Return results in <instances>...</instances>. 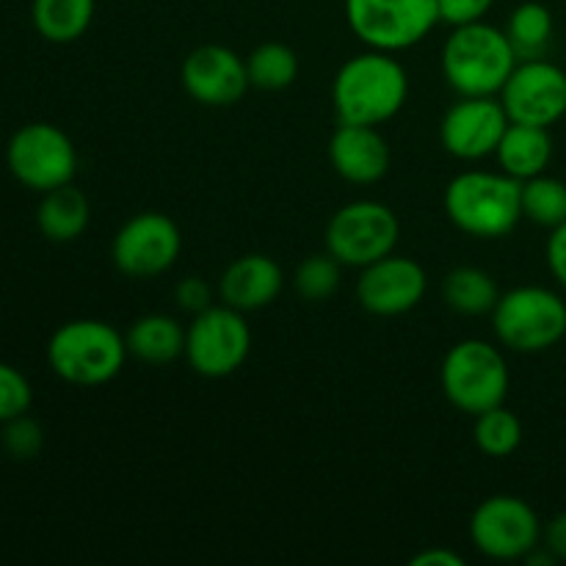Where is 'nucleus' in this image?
Listing matches in <instances>:
<instances>
[{"label": "nucleus", "mask_w": 566, "mask_h": 566, "mask_svg": "<svg viewBox=\"0 0 566 566\" xmlns=\"http://www.w3.org/2000/svg\"><path fill=\"white\" fill-rule=\"evenodd\" d=\"M470 542L492 562H520L539 547V514L517 495H492L470 517Z\"/></svg>", "instance_id": "nucleus-11"}, {"label": "nucleus", "mask_w": 566, "mask_h": 566, "mask_svg": "<svg viewBox=\"0 0 566 566\" xmlns=\"http://www.w3.org/2000/svg\"><path fill=\"white\" fill-rule=\"evenodd\" d=\"M446 213L470 238H503L523 219V180L506 171H462L446 188Z\"/></svg>", "instance_id": "nucleus-3"}, {"label": "nucleus", "mask_w": 566, "mask_h": 566, "mask_svg": "<svg viewBox=\"0 0 566 566\" xmlns=\"http://www.w3.org/2000/svg\"><path fill=\"white\" fill-rule=\"evenodd\" d=\"M426 291H429V276L423 265L396 252L359 269L357 302L376 318H396L409 313L423 302Z\"/></svg>", "instance_id": "nucleus-14"}, {"label": "nucleus", "mask_w": 566, "mask_h": 566, "mask_svg": "<svg viewBox=\"0 0 566 566\" xmlns=\"http://www.w3.org/2000/svg\"><path fill=\"white\" fill-rule=\"evenodd\" d=\"M412 566H464V558L448 547H429V551L412 556Z\"/></svg>", "instance_id": "nucleus-35"}, {"label": "nucleus", "mask_w": 566, "mask_h": 566, "mask_svg": "<svg viewBox=\"0 0 566 566\" xmlns=\"http://www.w3.org/2000/svg\"><path fill=\"white\" fill-rule=\"evenodd\" d=\"M127 354L144 365H169L186 354V329L171 315H142L125 332Z\"/></svg>", "instance_id": "nucleus-21"}, {"label": "nucleus", "mask_w": 566, "mask_h": 566, "mask_svg": "<svg viewBox=\"0 0 566 566\" xmlns=\"http://www.w3.org/2000/svg\"><path fill=\"white\" fill-rule=\"evenodd\" d=\"M182 249L180 227L158 210H144L116 230L111 260L116 271L130 280H149L166 274L177 263Z\"/></svg>", "instance_id": "nucleus-12"}, {"label": "nucleus", "mask_w": 566, "mask_h": 566, "mask_svg": "<svg viewBox=\"0 0 566 566\" xmlns=\"http://www.w3.org/2000/svg\"><path fill=\"white\" fill-rule=\"evenodd\" d=\"M175 298L177 304H180V310L197 315L213 304V287H210V282L202 280V276H186V280L177 282Z\"/></svg>", "instance_id": "nucleus-31"}, {"label": "nucleus", "mask_w": 566, "mask_h": 566, "mask_svg": "<svg viewBox=\"0 0 566 566\" xmlns=\"http://www.w3.org/2000/svg\"><path fill=\"white\" fill-rule=\"evenodd\" d=\"M346 22L368 48L401 53L423 42L442 20L437 0H346Z\"/></svg>", "instance_id": "nucleus-7"}, {"label": "nucleus", "mask_w": 566, "mask_h": 566, "mask_svg": "<svg viewBox=\"0 0 566 566\" xmlns=\"http://www.w3.org/2000/svg\"><path fill=\"white\" fill-rule=\"evenodd\" d=\"M249 83L263 92H282L298 77V55L282 42H263L247 55Z\"/></svg>", "instance_id": "nucleus-25"}, {"label": "nucleus", "mask_w": 566, "mask_h": 566, "mask_svg": "<svg viewBox=\"0 0 566 566\" xmlns=\"http://www.w3.org/2000/svg\"><path fill=\"white\" fill-rule=\"evenodd\" d=\"M3 431H0V446L9 453L14 462H31L42 453L44 448V429L39 420H33L31 415H17V418L6 420Z\"/></svg>", "instance_id": "nucleus-29"}, {"label": "nucleus", "mask_w": 566, "mask_h": 566, "mask_svg": "<svg viewBox=\"0 0 566 566\" xmlns=\"http://www.w3.org/2000/svg\"><path fill=\"white\" fill-rule=\"evenodd\" d=\"M442 298L453 313L475 318V315H492L497 298H501V287L484 269L459 265V269L448 271L442 280Z\"/></svg>", "instance_id": "nucleus-23"}, {"label": "nucleus", "mask_w": 566, "mask_h": 566, "mask_svg": "<svg viewBox=\"0 0 566 566\" xmlns=\"http://www.w3.org/2000/svg\"><path fill=\"white\" fill-rule=\"evenodd\" d=\"M506 36L520 61L545 59L553 42V11L539 0H525L509 17Z\"/></svg>", "instance_id": "nucleus-24"}, {"label": "nucleus", "mask_w": 566, "mask_h": 566, "mask_svg": "<svg viewBox=\"0 0 566 566\" xmlns=\"http://www.w3.org/2000/svg\"><path fill=\"white\" fill-rule=\"evenodd\" d=\"M285 285L282 265L269 254H243L232 260L219 280L221 302L241 313H254L276 302Z\"/></svg>", "instance_id": "nucleus-18"}, {"label": "nucleus", "mask_w": 566, "mask_h": 566, "mask_svg": "<svg viewBox=\"0 0 566 566\" xmlns=\"http://www.w3.org/2000/svg\"><path fill=\"white\" fill-rule=\"evenodd\" d=\"M125 335L97 318L66 321L48 343V365L61 381L75 387H99L125 368Z\"/></svg>", "instance_id": "nucleus-4"}, {"label": "nucleus", "mask_w": 566, "mask_h": 566, "mask_svg": "<svg viewBox=\"0 0 566 566\" xmlns=\"http://www.w3.org/2000/svg\"><path fill=\"white\" fill-rule=\"evenodd\" d=\"M473 440L484 457L506 459L523 446V423L506 403L486 409V412L475 415Z\"/></svg>", "instance_id": "nucleus-26"}, {"label": "nucleus", "mask_w": 566, "mask_h": 566, "mask_svg": "<svg viewBox=\"0 0 566 566\" xmlns=\"http://www.w3.org/2000/svg\"><path fill=\"white\" fill-rule=\"evenodd\" d=\"M329 160L352 186H374L390 171L392 153L374 125H337L329 138Z\"/></svg>", "instance_id": "nucleus-17"}, {"label": "nucleus", "mask_w": 566, "mask_h": 566, "mask_svg": "<svg viewBox=\"0 0 566 566\" xmlns=\"http://www.w3.org/2000/svg\"><path fill=\"white\" fill-rule=\"evenodd\" d=\"M523 219L556 230L566 221V182L551 175L523 180Z\"/></svg>", "instance_id": "nucleus-27"}, {"label": "nucleus", "mask_w": 566, "mask_h": 566, "mask_svg": "<svg viewBox=\"0 0 566 566\" xmlns=\"http://www.w3.org/2000/svg\"><path fill=\"white\" fill-rule=\"evenodd\" d=\"M492 329L509 352H547L558 346L566 335V302L551 287H512L501 293L492 310Z\"/></svg>", "instance_id": "nucleus-5"}, {"label": "nucleus", "mask_w": 566, "mask_h": 566, "mask_svg": "<svg viewBox=\"0 0 566 566\" xmlns=\"http://www.w3.org/2000/svg\"><path fill=\"white\" fill-rule=\"evenodd\" d=\"M497 99L512 122L553 127L566 116V72L547 59L517 61Z\"/></svg>", "instance_id": "nucleus-13"}, {"label": "nucleus", "mask_w": 566, "mask_h": 566, "mask_svg": "<svg viewBox=\"0 0 566 566\" xmlns=\"http://www.w3.org/2000/svg\"><path fill=\"white\" fill-rule=\"evenodd\" d=\"M401 238V221L396 210L374 199H357L335 210L326 224V252L343 265L365 269L396 252Z\"/></svg>", "instance_id": "nucleus-8"}, {"label": "nucleus", "mask_w": 566, "mask_h": 566, "mask_svg": "<svg viewBox=\"0 0 566 566\" xmlns=\"http://www.w3.org/2000/svg\"><path fill=\"white\" fill-rule=\"evenodd\" d=\"M495 158L501 164V171L517 177V180L545 175L553 158L551 127L509 122L506 133H503L501 144L495 149Z\"/></svg>", "instance_id": "nucleus-19"}, {"label": "nucleus", "mask_w": 566, "mask_h": 566, "mask_svg": "<svg viewBox=\"0 0 566 566\" xmlns=\"http://www.w3.org/2000/svg\"><path fill=\"white\" fill-rule=\"evenodd\" d=\"M97 0H33L31 22L44 42L72 44L88 31Z\"/></svg>", "instance_id": "nucleus-22"}, {"label": "nucleus", "mask_w": 566, "mask_h": 566, "mask_svg": "<svg viewBox=\"0 0 566 566\" xmlns=\"http://www.w3.org/2000/svg\"><path fill=\"white\" fill-rule=\"evenodd\" d=\"M409 97V75L396 53L368 48L352 55L332 81V103L343 125H385L401 114Z\"/></svg>", "instance_id": "nucleus-1"}, {"label": "nucleus", "mask_w": 566, "mask_h": 566, "mask_svg": "<svg viewBox=\"0 0 566 566\" xmlns=\"http://www.w3.org/2000/svg\"><path fill=\"white\" fill-rule=\"evenodd\" d=\"M343 263L329 252L310 254L293 271V287L304 302H326L337 293L343 280Z\"/></svg>", "instance_id": "nucleus-28"}, {"label": "nucleus", "mask_w": 566, "mask_h": 566, "mask_svg": "<svg viewBox=\"0 0 566 566\" xmlns=\"http://www.w3.org/2000/svg\"><path fill=\"white\" fill-rule=\"evenodd\" d=\"M509 381L512 376H509V365L501 348L479 340V337L459 340L442 359V392L451 407L464 415H473V418L497 403H506Z\"/></svg>", "instance_id": "nucleus-6"}, {"label": "nucleus", "mask_w": 566, "mask_h": 566, "mask_svg": "<svg viewBox=\"0 0 566 566\" xmlns=\"http://www.w3.org/2000/svg\"><path fill=\"white\" fill-rule=\"evenodd\" d=\"M495 0H437L440 6V20L448 25H468V22L484 20L486 11Z\"/></svg>", "instance_id": "nucleus-32"}, {"label": "nucleus", "mask_w": 566, "mask_h": 566, "mask_svg": "<svg viewBox=\"0 0 566 566\" xmlns=\"http://www.w3.org/2000/svg\"><path fill=\"white\" fill-rule=\"evenodd\" d=\"M182 88L191 99L208 108H230L247 94V59L224 44H199L182 61Z\"/></svg>", "instance_id": "nucleus-16"}, {"label": "nucleus", "mask_w": 566, "mask_h": 566, "mask_svg": "<svg viewBox=\"0 0 566 566\" xmlns=\"http://www.w3.org/2000/svg\"><path fill=\"white\" fill-rule=\"evenodd\" d=\"M517 61L506 31L484 20L453 25L442 44V75L459 97H497Z\"/></svg>", "instance_id": "nucleus-2"}, {"label": "nucleus", "mask_w": 566, "mask_h": 566, "mask_svg": "<svg viewBox=\"0 0 566 566\" xmlns=\"http://www.w3.org/2000/svg\"><path fill=\"white\" fill-rule=\"evenodd\" d=\"M547 269L556 276L558 285L566 287V221L551 230V238H547Z\"/></svg>", "instance_id": "nucleus-33"}, {"label": "nucleus", "mask_w": 566, "mask_h": 566, "mask_svg": "<svg viewBox=\"0 0 566 566\" xmlns=\"http://www.w3.org/2000/svg\"><path fill=\"white\" fill-rule=\"evenodd\" d=\"M33 403V387L22 370L14 365L0 363V423L25 415Z\"/></svg>", "instance_id": "nucleus-30"}, {"label": "nucleus", "mask_w": 566, "mask_h": 566, "mask_svg": "<svg viewBox=\"0 0 566 566\" xmlns=\"http://www.w3.org/2000/svg\"><path fill=\"white\" fill-rule=\"evenodd\" d=\"M6 164L20 186L44 193L75 180L77 149L61 127L28 122L6 144Z\"/></svg>", "instance_id": "nucleus-10"}, {"label": "nucleus", "mask_w": 566, "mask_h": 566, "mask_svg": "<svg viewBox=\"0 0 566 566\" xmlns=\"http://www.w3.org/2000/svg\"><path fill=\"white\" fill-rule=\"evenodd\" d=\"M252 352V329L241 310L210 304L193 315L186 329V363L205 379H227L247 363Z\"/></svg>", "instance_id": "nucleus-9"}, {"label": "nucleus", "mask_w": 566, "mask_h": 566, "mask_svg": "<svg viewBox=\"0 0 566 566\" xmlns=\"http://www.w3.org/2000/svg\"><path fill=\"white\" fill-rule=\"evenodd\" d=\"M509 114L497 97H459L440 122V142L457 160H484L495 155Z\"/></svg>", "instance_id": "nucleus-15"}, {"label": "nucleus", "mask_w": 566, "mask_h": 566, "mask_svg": "<svg viewBox=\"0 0 566 566\" xmlns=\"http://www.w3.org/2000/svg\"><path fill=\"white\" fill-rule=\"evenodd\" d=\"M542 542H545V547L558 558V562H566V512L556 514V517L547 523V528L542 531Z\"/></svg>", "instance_id": "nucleus-34"}, {"label": "nucleus", "mask_w": 566, "mask_h": 566, "mask_svg": "<svg viewBox=\"0 0 566 566\" xmlns=\"http://www.w3.org/2000/svg\"><path fill=\"white\" fill-rule=\"evenodd\" d=\"M88 219H92V205L86 193L72 182L44 191L36 208L39 232L53 243L77 241L86 232Z\"/></svg>", "instance_id": "nucleus-20"}]
</instances>
